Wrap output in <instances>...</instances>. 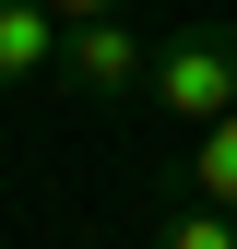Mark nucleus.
Instances as JSON below:
<instances>
[{
    "instance_id": "obj_6",
    "label": "nucleus",
    "mask_w": 237,
    "mask_h": 249,
    "mask_svg": "<svg viewBox=\"0 0 237 249\" xmlns=\"http://www.w3.org/2000/svg\"><path fill=\"white\" fill-rule=\"evenodd\" d=\"M59 24H107V12H142V0H48Z\"/></svg>"
},
{
    "instance_id": "obj_2",
    "label": "nucleus",
    "mask_w": 237,
    "mask_h": 249,
    "mask_svg": "<svg viewBox=\"0 0 237 249\" xmlns=\"http://www.w3.org/2000/svg\"><path fill=\"white\" fill-rule=\"evenodd\" d=\"M154 48H166V36H142L131 12H107V24H71V36H59V83H71L83 107H131L142 83H154Z\"/></svg>"
},
{
    "instance_id": "obj_3",
    "label": "nucleus",
    "mask_w": 237,
    "mask_h": 249,
    "mask_svg": "<svg viewBox=\"0 0 237 249\" xmlns=\"http://www.w3.org/2000/svg\"><path fill=\"white\" fill-rule=\"evenodd\" d=\"M59 36H71V24H59L48 0H0V83H36V71H59Z\"/></svg>"
},
{
    "instance_id": "obj_4",
    "label": "nucleus",
    "mask_w": 237,
    "mask_h": 249,
    "mask_svg": "<svg viewBox=\"0 0 237 249\" xmlns=\"http://www.w3.org/2000/svg\"><path fill=\"white\" fill-rule=\"evenodd\" d=\"M178 178H190V202L237 213V119H214V131H190V154H178Z\"/></svg>"
},
{
    "instance_id": "obj_1",
    "label": "nucleus",
    "mask_w": 237,
    "mask_h": 249,
    "mask_svg": "<svg viewBox=\"0 0 237 249\" xmlns=\"http://www.w3.org/2000/svg\"><path fill=\"white\" fill-rule=\"evenodd\" d=\"M142 95H154L178 131H214V119H237V24H190V36H166Z\"/></svg>"
},
{
    "instance_id": "obj_5",
    "label": "nucleus",
    "mask_w": 237,
    "mask_h": 249,
    "mask_svg": "<svg viewBox=\"0 0 237 249\" xmlns=\"http://www.w3.org/2000/svg\"><path fill=\"white\" fill-rule=\"evenodd\" d=\"M154 249H237V213H214V202H178L166 226H154Z\"/></svg>"
}]
</instances>
